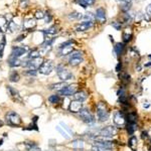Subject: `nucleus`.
<instances>
[{
    "mask_svg": "<svg viewBox=\"0 0 151 151\" xmlns=\"http://www.w3.org/2000/svg\"><path fill=\"white\" fill-rule=\"evenodd\" d=\"M141 135H142V138L143 139H147L148 138V132L147 131H143V132L141 133Z\"/></svg>",
    "mask_w": 151,
    "mask_h": 151,
    "instance_id": "obj_43",
    "label": "nucleus"
},
{
    "mask_svg": "<svg viewBox=\"0 0 151 151\" xmlns=\"http://www.w3.org/2000/svg\"><path fill=\"white\" fill-rule=\"evenodd\" d=\"M56 74H58V78H60L63 82L72 80V79L74 78L73 74H72L67 69H65L63 65H58V67H56Z\"/></svg>",
    "mask_w": 151,
    "mask_h": 151,
    "instance_id": "obj_3",
    "label": "nucleus"
},
{
    "mask_svg": "<svg viewBox=\"0 0 151 151\" xmlns=\"http://www.w3.org/2000/svg\"><path fill=\"white\" fill-rule=\"evenodd\" d=\"M136 144H137V137H135V136H131V138L129 139V142H128L129 147L133 148L135 145H136Z\"/></svg>",
    "mask_w": 151,
    "mask_h": 151,
    "instance_id": "obj_31",
    "label": "nucleus"
},
{
    "mask_svg": "<svg viewBox=\"0 0 151 151\" xmlns=\"http://www.w3.org/2000/svg\"><path fill=\"white\" fill-rule=\"evenodd\" d=\"M116 133H117V128H116L115 126H106L98 131L97 136L110 138V137H113L114 135H116Z\"/></svg>",
    "mask_w": 151,
    "mask_h": 151,
    "instance_id": "obj_4",
    "label": "nucleus"
},
{
    "mask_svg": "<svg viewBox=\"0 0 151 151\" xmlns=\"http://www.w3.org/2000/svg\"><path fill=\"white\" fill-rule=\"evenodd\" d=\"M92 26H93V22L92 21H84V22H81L80 24L76 26V31L78 32L86 31V30H88Z\"/></svg>",
    "mask_w": 151,
    "mask_h": 151,
    "instance_id": "obj_12",
    "label": "nucleus"
},
{
    "mask_svg": "<svg viewBox=\"0 0 151 151\" xmlns=\"http://www.w3.org/2000/svg\"><path fill=\"white\" fill-rule=\"evenodd\" d=\"M52 70H54V63H52L51 61H45V62L41 63L40 67H39L38 71L42 75L47 76L51 73Z\"/></svg>",
    "mask_w": 151,
    "mask_h": 151,
    "instance_id": "obj_8",
    "label": "nucleus"
},
{
    "mask_svg": "<svg viewBox=\"0 0 151 151\" xmlns=\"http://www.w3.org/2000/svg\"><path fill=\"white\" fill-rule=\"evenodd\" d=\"M149 106H150L149 104H143V107H144V108H145V107H146V108H148Z\"/></svg>",
    "mask_w": 151,
    "mask_h": 151,
    "instance_id": "obj_49",
    "label": "nucleus"
},
{
    "mask_svg": "<svg viewBox=\"0 0 151 151\" xmlns=\"http://www.w3.org/2000/svg\"><path fill=\"white\" fill-rule=\"evenodd\" d=\"M56 130L58 131V132L62 134V136L63 137H65V139H70V135L67 134L65 131H63V129H62V127H60V126H56Z\"/></svg>",
    "mask_w": 151,
    "mask_h": 151,
    "instance_id": "obj_32",
    "label": "nucleus"
},
{
    "mask_svg": "<svg viewBox=\"0 0 151 151\" xmlns=\"http://www.w3.org/2000/svg\"><path fill=\"white\" fill-rule=\"evenodd\" d=\"M126 129L129 135H133L134 131L136 130V123H128L126 125Z\"/></svg>",
    "mask_w": 151,
    "mask_h": 151,
    "instance_id": "obj_24",
    "label": "nucleus"
},
{
    "mask_svg": "<svg viewBox=\"0 0 151 151\" xmlns=\"http://www.w3.org/2000/svg\"><path fill=\"white\" fill-rule=\"evenodd\" d=\"M149 65H151V62H150L149 63H146V65H145V67H149Z\"/></svg>",
    "mask_w": 151,
    "mask_h": 151,
    "instance_id": "obj_50",
    "label": "nucleus"
},
{
    "mask_svg": "<svg viewBox=\"0 0 151 151\" xmlns=\"http://www.w3.org/2000/svg\"><path fill=\"white\" fill-rule=\"evenodd\" d=\"M112 26H113V27H115L117 30H120V28H121V23H120V22H113Z\"/></svg>",
    "mask_w": 151,
    "mask_h": 151,
    "instance_id": "obj_39",
    "label": "nucleus"
},
{
    "mask_svg": "<svg viewBox=\"0 0 151 151\" xmlns=\"http://www.w3.org/2000/svg\"><path fill=\"white\" fill-rule=\"evenodd\" d=\"M79 116H80L81 120H82L83 122H85V123H87V124H93L94 122L96 121L95 117L92 115L91 112H90L88 109L83 108L82 110L79 112Z\"/></svg>",
    "mask_w": 151,
    "mask_h": 151,
    "instance_id": "obj_5",
    "label": "nucleus"
},
{
    "mask_svg": "<svg viewBox=\"0 0 151 151\" xmlns=\"http://www.w3.org/2000/svg\"><path fill=\"white\" fill-rule=\"evenodd\" d=\"M45 13H43L42 11H40V10H38V11L35 12V14H34V17L38 19H43L45 18Z\"/></svg>",
    "mask_w": 151,
    "mask_h": 151,
    "instance_id": "obj_35",
    "label": "nucleus"
},
{
    "mask_svg": "<svg viewBox=\"0 0 151 151\" xmlns=\"http://www.w3.org/2000/svg\"><path fill=\"white\" fill-rule=\"evenodd\" d=\"M24 38H25V34H20V35L17 36L16 39H15L14 41H17V42H18V41H21V40H22V39Z\"/></svg>",
    "mask_w": 151,
    "mask_h": 151,
    "instance_id": "obj_40",
    "label": "nucleus"
},
{
    "mask_svg": "<svg viewBox=\"0 0 151 151\" xmlns=\"http://www.w3.org/2000/svg\"><path fill=\"white\" fill-rule=\"evenodd\" d=\"M71 56H70V58H82L83 56V54L81 51H79V50H76V51H72Z\"/></svg>",
    "mask_w": 151,
    "mask_h": 151,
    "instance_id": "obj_33",
    "label": "nucleus"
},
{
    "mask_svg": "<svg viewBox=\"0 0 151 151\" xmlns=\"http://www.w3.org/2000/svg\"><path fill=\"white\" fill-rule=\"evenodd\" d=\"M113 121H114V124L118 127L125 126L126 117H125V115H124V113L121 112V111H116L113 116Z\"/></svg>",
    "mask_w": 151,
    "mask_h": 151,
    "instance_id": "obj_7",
    "label": "nucleus"
},
{
    "mask_svg": "<svg viewBox=\"0 0 151 151\" xmlns=\"http://www.w3.org/2000/svg\"><path fill=\"white\" fill-rule=\"evenodd\" d=\"M83 18H84L86 21H92V22H93L94 16L92 15V13H86V14L83 16Z\"/></svg>",
    "mask_w": 151,
    "mask_h": 151,
    "instance_id": "obj_34",
    "label": "nucleus"
},
{
    "mask_svg": "<svg viewBox=\"0 0 151 151\" xmlns=\"http://www.w3.org/2000/svg\"><path fill=\"white\" fill-rule=\"evenodd\" d=\"M84 147V142L82 140H75L73 142V148H79V149H82Z\"/></svg>",
    "mask_w": 151,
    "mask_h": 151,
    "instance_id": "obj_29",
    "label": "nucleus"
},
{
    "mask_svg": "<svg viewBox=\"0 0 151 151\" xmlns=\"http://www.w3.org/2000/svg\"><path fill=\"white\" fill-rule=\"evenodd\" d=\"M15 30H16V24H15L13 21H9V23H8V26H7V29H6V31L9 32V33H12V32H14Z\"/></svg>",
    "mask_w": 151,
    "mask_h": 151,
    "instance_id": "obj_28",
    "label": "nucleus"
},
{
    "mask_svg": "<svg viewBox=\"0 0 151 151\" xmlns=\"http://www.w3.org/2000/svg\"><path fill=\"white\" fill-rule=\"evenodd\" d=\"M83 62V58H69V63L72 67H77L81 63Z\"/></svg>",
    "mask_w": 151,
    "mask_h": 151,
    "instance_id": "obj_21",
    "label": "nucleus"
},
{
    "mask_svg": "<svg viewBox=\"0 0 151 151\" xmlns=\"http://www.w3.org/2000/svg\"><path fill=\"white\" fill-rule=\"evenodd\" d=\"M82 17H83L82 13H79L77 11H74V12H72L69 14L70 19H80V18H82Z\"/></svg>",
    "mask_w": 151,
    "mask_h": 151,
    "instance_id": "obj_30",
    "label": "nucleus"
},
{
    "mask_svg": "<svg viewBox=\"0 0 151 151\" xmlns=\"http://www.w3.org/2000/svg\"><path fill=\"white\" fill-rule=\"evenodd\" d=\"M109 110L107 108L106 104L103 102H99L97 104V117L99 122H105L109 119Z\"/></svg>",
    "mask_w": 151,
    "mask_h": 151,
    "instance_id": "obj_1",
    "label": "nucleus"
},
{
    "mask_svg": "<svg viewBox=\"0 0 151 151\" xmlns=\"http://www.w3.org/2000/svg\"><path fill=\"white\" fill-rule=\"evenodd\" d=\"M120 67H122L121 63H119V65H117V67H116V70H117V72H120Z\"/></svg>",
    "mask_w": 151,
    "mask_h": 151,
    "instance_id": "obj_46",
    "label": "nucleus"
},
{
    "mask_svg": "<svg viewBox=\"0 0 151 151\" xmlns=\"http://www.w3.org/2000/svg\"><path fill=\"white\" fill-rule=\"evenodd\" d=\"M78 85L77 84H72V85H67L65 88H63V90L58 92V95H61V96H73L78 92Z\"/></svg>",
    "mask_w": 151,
    "mask_h": 151,
    "instance_id": "obj_6",
    "label": "nucleus"
},
{
    "mask_svg": "<svg viewBox=\"0 0 151 151\" xmlns=\"http://www.w3.org/2000/svg\"><path fill=\"white\" fill-rule=\"evenodd\" d=\"M83 109V103L80 101H72L69 107V111L72 113H79Z\"/></svg>",
    "mask_w": 151,
    "mask_h": 151,
    "instance_id": "obj_10",
    "label": "nucleus"
},
{
    "mask_svg": "<svg viewBox=\"0 0 151 151\" xmlns=\"http://www.w3.org/2000/svg\"><path fill=\"white\" fill-rule=\"evenodd\" d=\"M131 38H132V34H129V33H127V32H124L123 38H124V41H125V42H127V41L130 40Z\"/></svg>",
    "mask_w": 151,
    "mask_h": 151,
    "instance_id": "obj_36",
    "label": "nucleus"
},
{
    "mask_svg": "<svg viewBox=\"0 0 151 151\" xmlns=\"http://www.w3.org/2000/svg\"><path fill=\"white\" fill-rule=\"evenodd\" d=\"M60 95L56 94V95H51L49 97V102L51 103V104H56V103L60 102Z\"/></svg>",
    "mask_w": 151,
    "mask_h": 151,
    "instance_id": "obj_27",
    "label": "nucleus"
},
{
    "mask_svg": "<svg viewBox=\"0 0 151 151\" xmlns=\"http://www.w3.org/2000/svg\"><path fill=\"white\" fill-rule=\"evenodd\" d=\"M2 144H3V139L0 140V145H2Z\"/></svg>",
    "mask_w": 151,
    "mask_h": 151,
    "instance_id": "obj_51",
    "label": "nucleus"
},
{
    "mask_svg": "<svg viewBox=\"0 0 151 151\" xmlns=\"http://www.w3.org/2000/svg\"><path fill=\"white\" fill-rule=\"evenodd\" d=\"M87 98H88V95H87V93L84 91H78L75 95H74V99L76 101H80V102L82 103L84 102V101H86Z\"/></svg>",
    "mask_w": 151,
    "mask_h": 151,
    "instance_id": "obj_15",
    "label": "nucleus"
},
{
    "mask_svg": "<svg viewBox=\"0 0 151 151\" xmlns=\"http://www.w3.org/2000/svg\"><path fill=\"white\" fill-rule=\"evenodd\" d=\"M61 125L63 126V130H65V132H67V133H69V134H72V133H73V131H72L71 129L69 128V127L65 125V124H63V122L61 123Z\"/></svg>",
    "mask_w": 151,
    "mask_h": 151,
    "instance_id": "obj_37",
    "label": "nucleus"
},
{
    "mask_svg": "<svg viewBox=\"0 0 151 151\" xmlns=\"http://www.w3.org/2000/svg\"><path fill=\"white\" fill-rule=\"evenodd\" d=\"M96 18H97L101 23H104L105 21H106V12H105L104 8L100 7L96 10Z\"/></svg>",
    "mask_w": 151,
    "mask_h": 151,
    "instance_id": "obj_13",
    "label": "nucleus"
},
{
    "mask_svg": "<svg viewBox=\"0 0 151 151\" xmlns=\"http://www.w3.org/2000/svg\"><path fill=\"white\" fill-rule=\"evenodd\" d=\"M114 49H115L116 54H117L118 56H120V54H122V52H123V50H124V45H123V43H121V42L116 43Z\"/></svg>",
    "mask_w": 151,
    "mask_h": 151,
    "instance_id": "obj_25",
    "label": "nucleus"
},
{
    "mask_svg": "<svg viewBox=\"0 0 151 151\" xmlns=\"http://www.w3.org/2000/svg\"><path fill=\"white\" fill-rule=\"evenodd\" d=\"M28 4V0H21L20 2V6H22V7H26V5Z\"/></svg>",
    "mask_w": 151,
    "mask_h": 151,
    "instance_id": "obj_42",
    "label": "nucleus"
},
{
    "mask_svg": "<svg viewBox=\"0 0 151 151\" xmlns=\"http://www.w3.org/2000/svg\"><path fill=\"white\" fill-rule=\"evenodd\" d=\"M5 119H6V123L7 125L11 126V127H16L19 126L22 122L20 116L18 115L17 113L13 112V111H10L5 115Z\"/></svg>",
    "mask_w": 151,
    "mask_h": 151,
    "instance_id": "obj_2",
    "label": "nucleus"
},
{
    "mask_svg": "<svg viewBox=\"0 0 151 151\" xmlns=\"http://www.w3.org/2000/svg\"><path fill=\"white\" fill-rule=\"evenodd\" d=\"M146 10H147V13H148V14L151 15V4H149V5L147 6V9H146Z\"/></svg>",
    "mask_w": 151,
    "mask_h": 151,
    "instance_id": "obj_45",
    "label": "nucleus"
},
{
    "mask_svg": "<svg viewBox=\"0 0 151 151\" xmlns=\"http://www.w3.org/2000/svg\"><path fill=\"white\" fill-rule=\"evenodd\" d=\"M127 118H128V119H127L128 120V123H136L138 116H137L136 113L131 112V113H129L128 115H127Z\"/></svg>",
    "mask_w": 151,
    "mask_h": 151,
    "instance_id": "obj_23",
    "label": "nucleus"
},
{
    "mask_svg": "<svg viewBox=\"0 0 151 151\" xmlns=\"http://www.w3.org/2000/svg\"><path fill=\"white\" fill-rule=\"evenodd\" d=\"M7 91H8V93H9V95L11 96V97L13 98V99L16 100V101H19V102H21V98H20V96H19L18 92H17L14 88H12V87L8 86V87H7Z\"/></svg>",
    "mask_w": 151,
    "mask_h": 151,
    "instance_id": "obj_16",
    "label": "nucleus"
},
{
    "mask_svg": "<svg viewBox=\"0 0 151 151\" xmlns=\"http://www.w3.org/2000/svg\"><path fill=\"white\" fill-rule=\"evenodd\" d=\"M43 32H45V34H47V35H54V34H56L58 32V26L52 25L47 28V29H45Z\"/></svg>",
    "mask_w": 151,
    "mask_h": 151,
    "instance_id": "obj_19",
    "label": "nucleus"
},
{
    "mask_svg": "<svg viewBox=\"0 0 151 151\" xmlns=\"http://www.w3.org/2000/svg\"><path fill=\"white\" fill-rule=\"evenodd\" d=\"M95 1L96 0H77V2L84 8L88 7L90 5H93V4L95 3Z\"/></svg>",
    "mask_w": 151,
    "mask_h": 151,
    "instance_id": "obj_22",
    "label": "nucleus"
},
{
    "mask_svg": "<svg viewBox=\"0 0 151 151\" xmlns=\"http://www.w3.org/2000/svg\"><path fill=\"white\" fill-rule=\"evenodd\" d=\"M3 125H4V122L2 121V120H0V127H2Z\"/></svg>",
    "mask_w": 151,
    "mask_h": 151,
    "instance_id": "obj_48",
    "label": "nucleus"
},
{
    "mask_svg": "<svg viewBox=\"0 0 151 151\" xmlns=\"http://www.w3.org/2000/svg\"><path fill=\"white\" fill-rule=\"evenodd\" d=\"M7 63H8V65H9V67H20L21 63H22V62H21V61L19 60L18 58H15V56H9Z\"/></svg>",
    "mask_w": 151,
    "mask_h": 151,
    "instance_id": "obj_14",
    "label": "nucleus"
},
{
    "mask_svg": "<svg viewBox=\"0 0 151 151\" xmlns=\"http://www.w3.org/2000/svg\"><path fill=\"white\" fill-rule=\"evenodd\" d=\"M148 58H149L150 60H151V54H149V56H148Z\"/></svg>",
    "mask_w": 151,
    "mask_h": 151,
    "instance_id": "obj_52",
    "label": "nucleus"
},
{
    "mask_svg": "<svg viewBox=\"0 0 151 151\" xmlns=\"http://www.w3.org/2000/svg\"><path fill=\"white\" fill-rule=\"evenodd\" d=\"M25 75H28V76H36V71H33V70H28V71L25 72Z\"/></svg>",
    "mask_w": 151,
    "mask_h": 151,
    "instance_id": "obj_38",
    "label": "nucleus"
},
{
    "mask_svg": "<svg viewBox=\"0 0 151 151\" xmlns=\"http://www.w3.org/2000/svg\"><path fill=\"white\" fill-rule=\"evenodd\" d=\"M36 26V21L33 18H26L23 21V29L25 30H31L35 28Z\"/></svg>",
    "mask_w": 151,
    "mask_h": 151,
    "instance_id": "obj_11",
    "label": "nucleus"
},
{
    "mask_svg": "<svg viewBox=\"0 0 151 151\" xmlns=\"http://www.w3.org/2000/svg\"><path fill=\"white\" fill-rule=\"evenodd\" d=\"M3 49H4V43L0 42V58L2 56V52H3Z\"/></svg>",
    "mask_w": 151,
    "mask_h": 151,
    "instance_id": "obj_44",
    "label": "nucleus"
},
{
    "mask_svg": "<svg viewBox=\"0 0 151 151\" xmlns=\"http://www.w3.org/2000/svg\"><path fill=\"white\" fill-rule=\"evenodd\" d=\"M19 79H20V77H19L18 73H16V72H12L11 74H10L9 76V81L12 83H16L19 81Z\"/></svg>",
    "mask_w": 151,
    "mask_h": 151,
    "instance_id": "obj_26",
    "label": "nucleus"
},
{
    "mask_svg": "<svg viewBox=\"0 0 151 151\" xmlns=\"http://www.w3.org/2000/svg\"><path fill=\"white\" fill-rule=\"evenodd\" d=\"M74 47L73 45H67V47H61L60 49V56H67V54H70L72 51H74Z\"/></svg>",
    "mask_w": 151,
    "mask_h": 151,
    "instance_id": "obj_17",
    "label": "nucleus"
},
{
    "mask_svg": "<svg viewBox=\"0 0 151 151\" xmlns=\"http://www.w3.org/2000/svg\"><path fill=\"white\" fill-rule=\"evenodd\" d=\"M45 16H47V18H45V22H49V21L51 20V15H50L49 12H47V14L45 15Z\"/></svg>",
    "mask_w": 151,
    "mask_h": 151,
    "instance_id": "obj_41",
    "label": "nucleus"
},
{
    "mask_svg": "<svg viewBox=\"0 0 151 151\" xmlns=\"http://www.w3.org/2000/svg\"><path fill=\"white\" fill-rule=\"evenodd\" d=\"M120 1H122V2H125V3H129V2H130L131 0H120Z\"/></svg>",
    "mask_w": 151,
    "mask_h": 151,
    "instance_id": "obj_47",
    "label": "nucleus"
},
{
    "mask_svg": "<svg viewBox=\"0 0 151 151\" xmlns=\"http://www.w3.org/2000/svg\"><path fill=\"white\" fill-rule=\"evenodd\" d=\"M67 86V82H61V83H56V84H52L49 86V89L50 90H54V91H61V90H63V88H65V87Z\"/></svg>",
    "mask_w": 151,
    "mask_h": 151,
    "instance_id": "obj_18",
    "label": "nucleus"
},
{
    "mask_svg": "<svg viewBox=\"0 0 151 151\" xmlns=\"http://www.w3.org/2000/svg\"><path fill=\"white\" fill-rule=\"evenodd\" d=\"M40 58V51H39V49H32L28 54V58L29 60H34V58Z\"/></svg>",
    "mask_w": 151,
    "mask_h": 151,
    "instance_id": "obj_20",
    "label": "nucleus"
},
{
    "mask_svg": "<svg viewBox=\"0 0 151 151\" xmlns=\"http://www.w3.org/2000/svg\"><path fill=\"white\" fill-rule=\"evenodd\" d=\"M27 51H28L27 47H13L10 56L19 58V56H22L23 54H25Z\"/></svg>",
    "mask_w": 151,
    "mask_h": 151,
    "instance_id": "obj_9",
    "label": "nucleus"
}]
</instances>
